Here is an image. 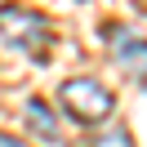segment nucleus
<instances>
[{
  "instance_id": "f257e3e1",
  "label": "nucleus",
  "mask_w": 147,
  "mask_h": 147,
  "mask_svg": "<svg viewBox=\"0 0 147 147\" xmlns=\"http://www.w3.org/2000/svg\"><path fill=\"white\" fill-rule=\"evenodd\" d=\"M58 102H63V116L71 120V125H80V129L102 125V120H111V111H116V94L102 80H94V76H71V80H63Z\"/></svg>"
},
{
  "instance_id": "20e7f679",
  "label": "nucleus",
  "mask_w": 147,
  "mask_h": 147,
  "mask_svg": "<svg viewBox=\"0 0 147 147\" xmlns=\"http://www.w3.org/2000/svg\"><path fill=\"white\" fill-rule=\"evenodd\" d=\"M27 125H31V134H36V138L58 143V120L49 116V107H45L40 98H31V102H27Z\"/></svg>"
},
{
  "instance_id": "7ed1b4c3",
  "label": "nucleus",
  "mask_w": 147,
  "mask_h": 147,
  "mask_svg": "<svg viewBox=\"0 0 147 147\" xmlns=\"http://www.w3.org/2000/svg\"><path fill=\"white\" fill-rule=\"evenodd\" d=\"M102 36H107L111 63H116L120 71H129V76H138V80H147V40L138 36L134 27H120V22L102 27Z\"/></svg>"
},
{
  "instance_id": "39448f33",
  "label": "nucleus",
  "mask_w": 147,
  "mask_h": 147,
  "mask_svg": "<svg viewBox=\"0 0 147 147\" xmlns=\"http://www.w3.org/2000/svg\"><path fill=\"white\" fill-rule=\"evenodd\" d=\"M0 147H27L22 138H13V134H0Z\"/></svg>"
},
{
  "instance_id": "423d86ee",
  "label": "nucleus",
  "mask_w": 147,
  "mask_h": 147,
  "mask_svg": "<svg viewBox=\"0 0 147 147\" xmlns=\"http://www.w3.org/2000/svg\"><path fill=\"white\" fill-rule=\"evenodd\" d=\"M143 89H147V80H143Z\"/></svg>"
},
{
  "instance_id": "f03ea898",
  "label": "nucleus",
  "mask_w": 147,
  "mask_h": 147,
  "mask_svg": "<svg viewBox=\"0 0 147 147\" xmlns=\"http://www.w3.org/2000/svg\"><path fill=\"white\" fill-rule=\"evenodd\" d=\"M0 40L27 58H45L54 45V22L31 5H0Z\"/></svg>"
}]
</instances>
